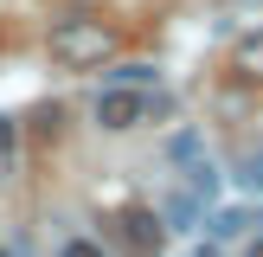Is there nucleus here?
I'll return each instance as SVG.
<instances>
[{
	"mask_svg": "<svg viewBox=\"0 0 263 257\" xmlns=\"http://www.w3.org/2000/svg\"><path fill=\"white\" fill-rule=\"evenodd\" d=\"M45 51H51V64H58V71H97V64L116 58V32H109L103 20H90V13H71V20L51 26Z\"/></svg>",
	"mask_w": 263,
	"mask_h": 257,
	"instance_id": "1",
	"label": "nucleus"
},
{
	"mask_svg": "<svg viewBox=\"0 0 263 257\" xmlns=\"http://www.w3.org/2000/svg\"><path fill=\"white\" fill-rule=\"evenodd\" d=\"M167 154H174V167L186 174V193H199V199L212 206V193H218V167H212V154H205V135H199V128H180V135L167 141Z\"/></svg>",
	"mask_w": 263,
	"mask_h": 257,
	"instance_id": "2",
	"label": "nucleus"
},
{
	"mask_svg": "<svg viewBox=\"0 0 263 257\" xmlns=\"http://www.w3.org/2000/svg\"><path fill=\"white\" fill-rule=\"evenodd\" d=\"M116 238H122V251H128V257H161L167 225H161L154 212H122V218H116Z\"/></svg>",
	"mask_w": 263,
	"mask_h": 257,
	"instance_id": "3",
	"label": "nucleus"
},
{
	"mask_svg": "<svg viewBox=\"0 0 263 257\" xmlns=\"http://www.w3.org/2000/svg\"><path fill=\"white\" fill-rule=\"evenodd\" d=\"M141 116H148V97L128 90V84H116V90H103V97H97V122H103V128H135Z\"/></svg>",
	"mask_w": 263,
	"mask_h": 257,
	"instance_id": "4",
	"label": "nucleus"
},
{
	"mask_svg": "<svg viewBox=\"0 0 263 257\" xmlns=\"http://www.w3.org/2000/svg\"><path fill=\"white\" fill-rule=\"evenodd\" d=\"M225 71L238 77L244 90H263V26H257V32H244L238 45H231V58H225Z\"/></svg>",
	"mask_w": 263,
	"mask_h": 257,
	"instance_id": "5",
	"label": "nucleus"
},
{
	"mask_svg": "<svg viewBox=\"0 0 263 257\" xmlns=\"http://www.w3.org/2000/svg\"><path fill=\"white\" fill-rule=\"evenodd\" d=\"M199 218H205V199H199V193H186V187H174L161 225H167V231H199Z\"/></svg>",
	"mask_w": 263,
	"mask_h": 257,
	"instance_id": "6",
	"label": "nucleus"
},
{
	"mask_svg": "<svg viewBox=\"0 0 263 257\" xmlns=\"http://www.w3.org/2000/svg\"><path fill=\"white\" fill-rule=\"evenodd\" d=\"M251 225H263L257 212H212V231H218V238H238V231H251Z\"/></svg>",
	"mask_w": 263,
	"mask_h": 257,
	"instance_id": "7",
	"label": "nucleus"
},
{
	"mask_svg": "<svg viewBox=\"0 0 263 257\" xmlns=\"http://www.w3.org/2000/svg\"><path fill=\"white\" fill-rule=\"evenodd\" d=\"M238 180H244L251 193H263V148H257V154H244V161H238Z\"/></svg>",
	"mask_w": 263,
	"mask_h": 257,
	"instance_id": "8",
	"label": "nucleus"
},
{
	"mask_svg": "<svg viewBox=\"0 0 263 257\" xmlns=\"http://www.w3.org/2000/svg\"><path fill=\"white\" fill-rule=\"evenodd\" d=\"M58 257H103V244H97V238H71Z\"/></svg>",
	"mask_w": 263,
	"mask_h": 257,
	"instance_id": "9",
	"label": "nucleus"
},
{
	"mask_svg": "<svg viewBox=\"0 0 263 257\" xmlns=\"http://www.w3.org/2000/svg\"><path fill=\"white\" fill-rule=\"evenodd\" d=\"M13 141H20V128H13L7 116H0V161H7V154H13Z\"/></svg>",
	"mask_w": 263,
	"mask_h": 257,
	"instance_id": "10",
	"label": "nucleus"
},
{
	"mask_svg": "<svg viewBox=\"0 0 263 257\" xmlns=\"http://www.w3.org/2000/svg\"><path fill=\"white\" fill-rule=\"evenodd\" d=\"M244 257H263V231H257V238H251V251H244Z\"/></svg>",
	"mask_w": 263,
	"mask_h": 257,
	"instance_id": "11",
	"label": "nucleus"
},
{
	"mask_svg": "<svg viewBox=\"0 0 263 257\" xmlns=\"http://www.w3.org/2000/svg\"><path fill=\"white\" fill-rule=\"evenodd\" d=\"M0 257H7V251H0Z\"/></svg>",
	"mask_w": 263,
	"mask_h": 257,
	"instance_id": "12",
	"label": "nucleus"
}]
</instances>
